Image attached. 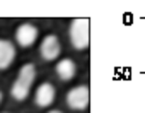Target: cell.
<instances>
[{"mask_svg":"<svg viewBox=\"0 0 145 113\" xmlns=\"http://www.w3.org/2000/svg\"><path fill=\"white\" fill-rule=\"evenodd\" d=\"M14 58H16V46L9 39H0V70L9 69Z\"/></svg>","mask_w":145,"mask_h":113,"instance_id":"52a82bcc","label":"cell"},{"mask_svg":"<svg viewBox=\"0 0 145 113\" xmlns=\"http://www.w3.org/2000/svg\"><path fill=\"white\" fill-rule=\"evenodd\" d=\"M34 79H36V69H34V65H33V64L22 65L21 70H19V76H17L16 82H14L12 87H10L12 98L17 99V101L26 99V98L29 96V91H31V86H33Z\"/></svg>","mask_w":145,"mask_h":113,"instance_id":"6da1fadb","label":"cell"},{"mask_svg":"<svg viewBox=\"0 0 145 113\" xmlns=\"http://www.w3.org/2000/svg\"><path fill=\"white\" fill-rule=\"evenodd\" d=\"M50 113H61V111H60V110H51Z\"/></svg>","mask_w":145,"mask_h":113,"instance_id":"9c48e42d","label":"cell"},{"mask_svg":"<svg viewBox=\"0 0 145 113\" xmlns=\"http://www.w3.org/2000/svg\"><path fill=\"white\" fill-rule=\"evenodd\" d=\"M56 91L55 86L51 82H43L38 89H36V96H34V103L39 108H48L53 101H55Z\"/></svg>","mask_w":145,"mask_h":113,"instance_id":"8992f818","label":"cell"},{"mask_svg":"<svg viewBox=\"0 0 145 113\" xmlns=\"http://www.w3.org/2000/svg\"><path fill=\"white\" fill-rule=\"evenodd\" d=\"M0 103H2V91H0Z\"/></svg>","mask_w":145,"mask_h":113,"instance_id":"30bf717a","label":"cell"},{"mask_svg":"<svg viewBox=\"0 0 145 113\" xmlns=\"http://www.w3.org/2000/svg\"><path fill=\"white\" fill-rule=\"evenodd\" d=\"M38 34H39V31H38V28H36L34 24L24 22V24H21V26L17 28V31H16V39H17L19 46L27 48V46L34 45V41L38 39Z\"/></svg>","mask_w":145,"mask_h":113,"instance_id":"5b68a950","label":"cell"},{"mask_svg":"<svg viewBox=\"0 0 145 113\" xmlns=\"http://www.w3.org/2000/svg\"><path fill=\"white\" fill-rule=\"evenodd\" d=\"M55 70H56V76L60 77V81L68 82V81H72V79L75 77L77 65H75V62L72 60V58H63V60H60L56 64Z\"/></svg>","mask_w":145,"mask_h":113,"instance_id":"ba28073f","label":"cell"},{"mask_svg":"<svg viewBox=\"0 0 145 113\" xmlns=\"http://www.w3.org/2000/svg\"><path fill=\"white\" fill-rule=\"evenodd\" d=\"M67 104L70 110H75V111H82L89 106V87L87 86H77V87H72L67 93Z\"/></svg>","mask_w":145,"mask_h":113,"instance_id":"3957f363","label":"cell"},{"mask_svg":"<svg viewBox=\"0 0 145 113\" xmlns=\"http://www.w3.org/2000/svg\"><path fill=\"white\" fill-rule=\"evenodd\" d=\"M70 43L75 50H86L89 46V19L79 17L74 19L68 29Z\"/></svg>","mask_w":145,"mask_h":113,"instance_id":"7a4b0ae2","label":"cell"},{"mask_svg":"<svg viewBox=\"0 0 145 113\" xmlns=\"http://www.w3.org/2000/svg\"><path fill=\"white\" fill-rule=\"evenodd\" d=\"M61 53V45H60V39L58 36L55 34H48L43 38L41 45H39V55H41V58L46 60V62H53L56 60L58 56Z\"/></svg>","mask_w":145,"mask_h":113,"instance_id":"277c9868","label":"cell"}]
</instances>
